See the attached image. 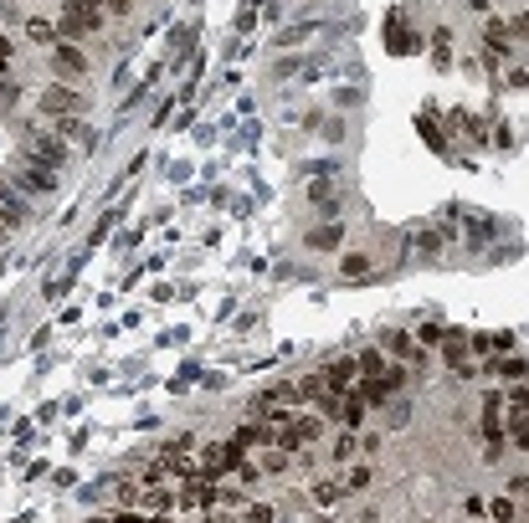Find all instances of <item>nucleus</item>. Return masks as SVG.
Here are the masks:
<instances>
[{"instance_id": "1", "label": "nucleus", "mask_w": 529, "mask_h": 523, "mask_svg": "<svg viewBox=\"0 0 529 523\" xmlns=\"http://www.w3.org/2000/svg\"><path fill=\"white\" fill-rule=\"evenodd\" d=\"M304 406H308V400H304V380L273 385V390H262V396H257V416H268V421H283V416L304 411Z\"/></svg>"}, {"instance_id": "2", "label": "nucleus", "mask_w": 529, "mask_h": 523, "mask_svg": "<svg viewBox=\"0 0 529 523\" xmlns=\"http://www.w3.org/2000/svg\"><path fill=\"white\" fill-rule=\"evenodd\" d=\"M21 159H36V164H47V170H67L72 149H67V144L57 139V134L36 128V134H26V144H21Z\"/></svg>"}, {"instance_id": "3", "label": "nucleus", "mask_w": 529, "mask_h": 523, "mask_svg": "<svg viewBox=\"0 0 529 523\" xmlns=\"http://www.w3.org/2000/svg\"><path fill=\"white\" fill-rule=\"evenodd\" d=\"M360 385V390H354V396H360V406H385V400L396 396V390H401L406 385V369L401 365H385L381 375H370V380H354Z\"/></svg>"}, {"instance_id": "4", "label": "nucleus", "mask_w": 529, "mask_h": 523, "mask_svg": "<svg viewBox=\"0 0 529 523\" xmlns=\"http://www.w3.org/2000/svg\"><path fill=\"white\" fill-rule=\"evenodd\" d=\"M98 26H103V16H98V5H88V0H67L62 16H57V32L72 42V36H93Z\"/></svg>"}, {"instance_id": "5", "label": "nucleus", "mask_w": 529, "mask_h": 523, "mask_svg": "<svg viewBox=\"0 0 529 523\" xmlns=\"http://www.w3.org/2000/svg\"><path fill=\"white\" fill-rule=\"evenodd\" d=\"M36 103H42V113H47V118H78V113L88 108V98H82L78 88H67V82H52Z\"/></svg>"}, {"instance_id": "6", "label": "nucleus", "mask_w": 529, "mask_h": 523, "mask_svg": "<svg viewBox=\"0 0 529 523\" xmlns=\"http://www.w3.org/2000/svg\"><path fill=\"white\" fill-rule=\"evenodd\" d=\"M47 62H52V72H57V82H82L88 78V57H82V47H72V42L47 47Z\"/></svg>"}, {"instance_id": "7", "label": "nucleus", "mask_w": 529, "mask_h": 523, "mask_svg": "<svg viewBox=\"0 0 529 523\" xmlns=\"http://www.w3.org/2000/svg\"><path fill=\"white\" fill-rule=\"evenodd\" d=\"M21 195H52L57 191V170H47V164H36V159H21L16 180H11Z\"/></svg>"}, {"instance_id": "8", "label": "nucleus", "mask_w": 529, "mask_h": 523, "mask_svg": "<svg viewBox=\"0 0 529 523\" xmlns=\"http://www.w3.org/2000/svg\"><path fill=\"white\" fill-rule=\"evenodd\" d=\"M319 380H324V390H329V396L345 400V396L354 390V380H360V369H354V360H335V365L324 369Z\"/></svg>"}, {"instance_id": "9", "label": "nucleus", "mask_w": 529, "mask_h": 523, "mask_svg": "<svg viewBox=\"0 0 529 523\" xmlns=\"http://www.w3.org/2000/svg\"><path fill=\"white\" fill-rule=\"evenodd\" d=\"M0 221L11 226V231L32 221V210H26V201H21V191L11 185V180H0Z\"/></svg>"}, {"instance_id": "10", "label": "nucleus", "mask_w": 529, "mask_h": 523, "mask_svg": "<svg viewBox=\"0 0 529 523\" xmlns=\"http://www.w3.org/2000/svg\"><path fill=\"white\" fill-rule=\"evenodd\" d=\"M47 134H57L62 144L72 139L78 149H93V128L82 124V118H52V128H47Z\"/></svg>"}, {"instance_id": "11", "label": "nucleus", "mask_w": 529, "mask_h": 523, "mask_svg": "<svg viewBox=\"0 0 529 523\" xmlns=\"http://www.w3.org/2000/svg\"><path fill=\"white\" fill-rule=\"evenodd\" d=\"M483 513H488L494 523H524V503H519V498H509V492H504V498H494V503H483Z\"/></svg>"}, {"instance_id": "12", "label": "nucleus", "mask_w": 529, "mask_h": 523, "mask_svg": "<svg viewBox=\"0 0 529 523\" xmlns=\"http://www.w3.org/2000/svg\"><path fill=\"white\" fill-rule=\"evenodd\" d=\"M385 354H391V360H401V365H421V349H417L411 333H391V339H385Z\"/></svg>"}, {"instance_id": "13", "label": "nucleus", "mask_w": 529, "mask_h": 523, "mask_svg": "<svg viewBox=\"0 0 529 523\" xmlns=\"http://www.w3.org/2000/svg\"><path fill=\"white\" fill-rule=\"evenodd\" d=\"M252 467H257V472H268V477L288 472V452H278V446H262V452L252 457Z\"/></svg>"}, {"instance_id": "14", "label": "nucleus", "mask_w": 529, "mask_h": 523, "mask_svg": "<svg viewBox=\"0 0 529 523\" xmlns=\"http://www.w3.org/2000/svg\"><path fill=\"white\" fill-rule=\"evenodd\" d=\"M339 498H345V482H339V477H319V482H314V503L319 508H335Z\"/></svg>"}, {"instance_id": "15", "label": "nucleus", "mask_w": 529, "mask_h": 523, "mask_svg": "<svg viewBox=\"0 0 529 523\" xmlns=\"http://www.w3.org/2000/svg\"><path fill=\"white\" fill-rule=\"evenodd\" d=\"M26 36H32L36 47H57V26H52V21H42V16L26 21Z\"/></svg>"}, {"instance_id": "16", "label": "nucleus", "mask_w": 529, "mask_h": 523, "mask_svg": "<svg viewBox=\"0 0 529 523\" xmlns=\"http://www.w3.org/2000/svg\"><path fill=\"white\" fill-rule=\"evenodd\" d=\"M442 247H448V237H442V231H421V237H417V257H421V262L442 257Z\"/></svg>"}, {"instance_id": "17", "label": "nucleus", "mask_w": 529, "mask_h": 523, "mask_svg": "<svg viewBox=\"0 0 529 523\" xmlns=\"http://www.w3.org/2000/svg\"><path fill=\"white\" fill-rule=\"evenodd\" d=\"M494 375H498V380H519V385H524V354H509V360H498Z\"/></svg>"}, {"instance_id": "18", "label": "nucleus", "mask_w": 529, "mask_h": 523, "mask_svg": "<svg viewBox=\"0 0 529 523\" xmlns=\"http://www.w3.org/2000/svg\"><path fill=\"white\" fill-rule=\"evenodd\" d=\"M354 369H360V380H370V375H381V369H385V354H381V349H365V354L354 360Z\"/></svg>"}, {"instance_id": "19", "label": "nucleus", "mask_w": 529, "mask_h": 523, "mask_svg": "<svg viewBox=\"0 0 529 523\" xmlns=\"http://www.w3.org/2000/svg\"><path fill=\"white\" fill-rule=\"evenodd\" d=\"M365 272H370V257H360V252H350L345 262H339V277H350V283L354 277H365Z\"/></svg>"}, {"instance_id": "20", "label": "nucleus", "mask_w": 529, "mask_h": 523, "mask_svg": "<svg viewBox=\"0 0 529 523\" xmlns=\"http://www.w3.org/2000/svg\"><path fill=\"white\" fill-rule=\"evenodd\" d=\"M339 482H345V492H360L370 482V467H345V472H339Z\"/></svg>"}, {"instance_id": "21", "label": "nucleus", "mask_w": 529, "mask_h": 523, "mask_svg": "<svg viewBox=\"0 0 529 523\" xmlns=\"http://www.w3.org/2000/svg\"><path fill=\"white\" fill-rule=\"evenodd\" d=\"M241 523H278V508L273 503H247V518Z\"/></svg>"}, {"instance_id": "22", "label": "nucleus", "mask_w": 529, "mask_h": 523, "mask_svg": "<svg viewBox=\"0 0 529 523\" xmlns=\"http://www.w3.org/2000/svg\"><path fill=\"white\" fill-rule=\"evenodd\" d=\"M488 237H494V226L483 221V216H473V221H468V241L478 247V241H488Z\"/></svg>"}, {"instance_id": "23", "label": "nucleus", "mask_w": 529, "mask_h": 523, "mask_svg": "<svg viewBox=\"0 0 529 523\" xmlns=\"http://www.w3.org/2000/svg\"><path fill=\"white\" fill-rule=\"evenodd\" d=\"M339 241V226H319V231H308V247H335Z\"/></svg>"}, {"instance_id": "24", "label": "nucleus", "mask_w": 529, "mask_h": 523, "mask_svg": "<svg viewBox=\"0 0 529 523\" xmlns=\"http://www.w3.org/2000/svg\"><path fill=\"white\" fill-rule=\"evenodd\" d=\"M437 339H448V329H437V323H427V329H421V344H437Z\"/></svg>"}, {"instance_id": "25", "label": "nucleus", "mask_w": 529, "mask_h": 523, "mask_svg": "<svg viewBox=\"0 0 529 523\" xmlns=\"http://www.w3.org/2000/svg\"><path fill=\"white\" fill-rule=\"evenodd\" d=\"M103 11H109V16H124V11H128V0H103Z\"/></svg>"}, {"instance_id": "26", "label": "nucleus", "mask_w": 529, "mask_h": 523, "mask_svg": "<svg viewBox=\"0 0 529 523\" xmlns=\"http://www.w3.org/2000/svg\"><path fill=\"white\" fill-rule=\"evenodd\" d=\"M5 62H11V42H0V72H5Z\"/></svg>"}, {"instance_id": "27", "label": "nucleus", "mask_w": 529, "mask_h": 523, "mask_svg": "<svg viewBox=\"0 0 529 523\" xmlns=\"http://www.w3.org/2000/svg\"><path fill=\"white\" fill-rule=\"evenodd\" d=\"M88 5H98V11H103V0H88Z\"/></svg>"}, {"instance_id": "28", "label": "nucleus", "mask_w": 529, "mask_h": 523, "mask_svg": "<svg viewBox=\"0 0 529 523\" xmlns=\"http://www.w3.org/2000/svg\"><path fill=\"white\" fill-rule=\"evenodd\" d=\"M0 93H5V82H0Z\"/></svg>"}]
</instances>
